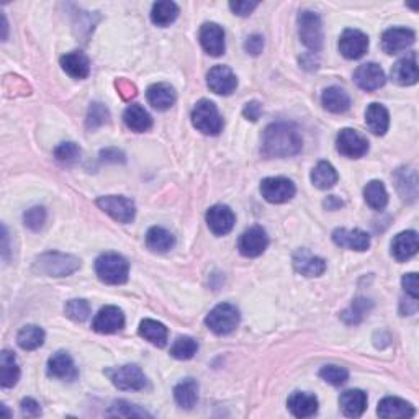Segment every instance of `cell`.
Returning a JSON list of instances; mask_svg holds the SVG:
<instances>
[{
	"instance_id": "cell-1",
	"label": "cell",
	"mask_w": 419,
	"mask_h": 419,
	"mask_svg": "<svg viewBox=\"0 0 419 419\" xmlns=\"http://www.w3.org/2000/svg\"><path fill=\"white\" fill-rule=\"evenodd\" d=\"M303 148V138L299 128L291 123L269 125L262 136V156L290 157Z\"/></svg>"
},
{
	"instance_id": "cell-2",
	"label": "cell",
	"mask_w": 419,
	"mask_h": 419,
	"mask_svg": "<svg viewBox=\"0 0 419 419\" xmlns=\"http://www.w3.org/2000/svg\"><path fill=\"white\" fill-rule=\"evenodd\" d=\"M81 267V259L63 252H45L33 264V270L48 277H68Z\"/></svg>"
},
{
	"instance_id": "cell-3",
	"label": "cell",
	"mask_w": 419,
	"mask_h": 419,
	"mask_svg": "<svg viewBox=\"0 0 419 419\" xmlns=\"http://www.w3.org/2000/svg\"><path fill=\"white\" fill-rule=\"evenodd\" d=\"M95 272L103 284L121 285L128 280L130 266L123 256L105 252L95 261Z\"/></svg>"
},
{
	"instance_id": "cell-4",
	"label": "cell",
	"mask_w": 419,
	"mask_h": 419,
	"mask_svg": "<svg viewBox=\"0 0 419 419\" xmlns=\"http://www.w3.org/2000/svg\"><path fill=\"white\" fill-rule=\"evenodd\" d=\"M192 123L203 135H219L223 130V118L219 115L217 105L210 100L198 102L192 110Z\"/></svg>"
},
{
	"instance_id": "cell-5",
	"label": "cell",
	"mask_w": 419,
	"mask_h": 419,
	"mask_svg": "<svg viewBox=\"0 0 419 419\" xmlns=\"http://www.w3.org/2000/svg\"><path fill=\"white\" fill-rule=\"evenodd\" d=\"M205 323L212 333L218 336H226L238 328L239 311L234 305L222 303V305H217L207 314Z\"/></svg>"
},
{
	"instance_id": "cell-6",
	"label": "cell",
	"mask_w": 419,
	"mask_h": 419,
	"mask_svg": "<svg viewBox=\"0 0 419 419\" xmlns=\"http://www.w3.org/2000/svg\"><path fill=\"white\" fill-rule=\"evenodd\" d=\"M299 33L301 43L311 51H319L323 46V24L318 14L303 10L299 15Z\"/></svg>"
},
{
	"instance_id": "cell-7",
	"label": "cell",
	"mask_w": 419,
	"mask_h": 419,
	"mask_svg": "<svg viewBox=\"0 0 419 419\" xmlns=\"http://www.w3.org/2000/svg\"><path fill=\"white\" fill-rule=\"evenodd\" d=\"M97 207L103 210L105 213H108L113 219H117L118 223H131L135 219L136 207L135 202L130 200L126 197H117V195H108L97 198Z\"/></svg>"
},
{
	"instance_id": "cell-8",
	"label": "cell",
	"mask_w": 419,
	"mask_h": 419,
	"mask_svg": "<svg viewBox=\"0 0 419 419\" xmlns=\"http://www.w3.org/2000/svg\"><path fill=\"white\" fill-rule=\"evenodd\" d=\"M295 184L286 177H267L261 182V194L269 203H285L295 197Z\"/></svg>"
},
{
	"instance_id": "cell-9",
	"label": "cell",
	"mask_w": 419,
	"mask_h": 419,
	"mask_svg": "<svg viewBox=\"0 0 419 419\" xmlns=\"http://www.w3.org/2000/svg\"><path fill=\"white\" fill-rule=\"evenodd\" d=\"M336 148L346 157L359 159L367 154L368 141L362 135L357 133L356 130L344 128L339 131L338 138H336Z\"/></svg>"
},
{
	"instance_id": "cell-10",
	"label": "cell",
	"mask_w": 419,
	"mask_h": 419,
	"mask_svg": "<svg viewBox=\"0 0 419 419\" xmlns=\"http://www.w3.org/2000/svg\"><path fill=\"white\" fill-rule=\"evenodd\" d=\"M269 246V236L266 229H262L261 226H252V228L246 229L241 234L238 249L244 257H257L261 256Z\"/></svg>"
},
{
	"instance_id": "cell-11",
	"label": "cell",
	"mask_w": 419,
	"mask_h": 419,
	"mask_svg": "<svg viewBox=\"0 0 419 419\" xmlns=\"http://www.w3.org/2000/svg\"><path fill=\"white\" fill-rule=\"evenodd\" d=\"M110 380L120 390H143L146 387V377L138 366H123L108 371Z\"/></svg>"
},
{
	"instance_id": "cell-12",
	"label": "cell",
	"mask_w": 419,
	"mask_h": 419,
	"mask_svg": "<svg viewBox=\"0 0 419 419\" xmlns=\"http://www.w3.org/2000/svg\"><path fill=\"white\" fill-rule=\"evenodd\" d=\"M368 49V36L361 30L347 29L341 35L339 51L346 59H361Z\"/></svg>"
},
{
	"instance_id": "cell-13",
	"label": "cell",
	"mask_w": 419,
	"mask_h": 419,
	"mask_svg": "<svg viewBox=\"0 0 419 419\" xmlns=\"http://www.w3.org/2000/svg\"><path fill=\"white\" fill-rule=\"evenodd\" d=\"M208 87L218 95H231L238 87V77L226 66H214L207 74Z\"/></svg>"
},
{
	"instance_id": "cell-14",
	"label": "cell",
	"mask_w": 419,
	"mask_h": 419,
	"mask_svg": "<svg viewBox=\"0 0 419 419\" xmlns=\"http://www.w3.org/2000/svg\"><path fill=\"white\" fill-rule=\"evenodd\" d=\"M125 326V314L118 306H105L93 318L92 328L100 334H113Z\"/></svg>"
},
{
	"instance_id": "cell-15",
	"label": "cell",
	"mask_w": 419,
	"mask_h": 419,
	"mask_svg": "<svg viewBox=\"0 0 419 419\" xmlns=\"http://www.w3.org/2000/svg\"><path fill=\"white\" fill-rule=\"evenodd\" d=\"M354 81L362 90L373 92V90H377V89H380V87L385 86L387 77H385L383 69L380 68L378 64L367 63V64L359 66V68L356 69Z\"/></svg>"
},
{
	"instance_id": "cell-16",
	"label": "cell",
	"mask_w": 419,
	"mask_h": 419,
	"mask_svg": "<svg viewBox=\"0 0 419 419\" xmlns=\"http://www.w3.org/2000/svg\"><path fill=\"white\" fill-rule=\"evenodd\" d=\"M416 40L415 31L410 29H390L383 33L382 36V48L387 54H396L401 51H406Z\"/></svg>"
},
{
	"instance_id": "cell-17",
	"label": "cell",
	"mask_w": 419,
	"mask_h": 419,
	"mask_svg": "<svg viewBox=\"0 0 419 419\" xmlns=\"http://www.w3.org/2000/svg\"><path fill=\"white\" fill-rule=\"evenodd\" d=\"M236 217L233 210L226 205H214L207 212V224L210 231L217 236H224L233 229Z\"/></svg>"
},
{
	"instance_id": "cell-18",
	"label": "cell",
	"mask_w": 419,
	"mask_h": 419,
	"mask_svg": "<svg viewBox=\"0 0 419 419\" xmlns=\"http://www.w3.org/2000/svg\"><path fill=\"white\" fill-rule=\"evenodd\" d=\"M48 373L54 378L66 380V382H74L79 377L76 363L68 352H56L49 357L48 361Z\"/></svg>"
},
{
	"instance_id": "cell-19",
	"label": "cell",
	"mask_w": 419,
	"mask_h": 419,
	"mask_svg": "<svg viewBox=\"0 0 419 419\" xmlns=\"http://www.w3.org/2000/svg\"><path fill=\"white\" fill-rule=\"evenodd\" d=\"M294 267L305 277H319L326 272V261L323 257L313 256L308 249H299L294 254Z\"/></svg>"
},
{
	"instance_id": "cell-20",
	"label": "cell",
	"mask_w": 419,
	"mask_h": 419,
	"mask_svg": "<svg viewBox=\"0 0 419 419\" xmlns=\"http://www.w3.org/2000/svg\"><path fill=\"white\" fill-rule=\"evenodd\" d=\"M333 241L341 247L351 251H367L371 247V236L362 229L338 228L333 233Z\"/></svg>"
},
{
	"instance_id": "cell-21",
	"label": "cell",
	"mask_w": 419,
	"mask_h": 419,
	"mask_svg": "<svg viewBox=\"0 0 419 419\" xmlns=\"http://www.w3.org/2000/svg\"><path fill=\"white\" fill-rule=\"evenodd\" d=\"M200 43L210 56H222L224 53V31L218 24H203L200 29Z\"/></svg>"
},
{
	"instance_id": "cell-22",
	"label": "cell",
	"mask_w": 419,
	"mask_h": 419,
	"mask_svg": "<svg viewBox=\"0 0 419 419\" xmlns=\"http://www.w3.org/2000/svg\"><path fill=\"white\" fill-rule=\"evenodd\" d=\"M418 247L419 241L416 231H403L391 241V256L398 262H405L416 254Z\"/></svg>"
},
{
	"instance_id": "cell-23",
	"label": "cell",
	"mask_w": 419,
	"mask_h": 419,
	"mask_svg": "<svg viewBox=\"0 0 419 419\" xmlns=\"http://www.w3.org/2000/svg\"><path fill=\"white\" fill-rule=\"evenodd\" d=\"M391 79L398 86H413L418 82V58L416 53H410L406 58H401L391 68Z\"/></svg>"
},
{
	"instance_id": "cell-24",
	"label": "cell",
	"mask_w": 419,
	"mask_h": 419,
	"mask_svg": "<svg viewBox=\"0 0 419 419\" xmlns=\"http://www.w3.org/2000/svg\"><path fill=\"white\" fill-rule=\"evenodd\" d=\"M289 410L295 418H311L318 413V398L305 391H295L289 396Z\"/></svg>"
},
{
	"instance_id": "cell-25",
	"label": "cell",
	"mask_w": 419,
	"mask_h": 419,
	"mask_svg": "<svg viewBox=\"0 0 419 419\" xmlns=\"http://www.w3.org/2000/svg\"><path fill=\"white\" fill-rule=\"evenodd\" d=\"M378 416L383 419H408L415 416V408L405 400L395 398V396H387L378 403Z\"/></svg>"
},
{
	"instance_id": "cell-26",
	"label": "cell",
	"mask_w": 419,
	"mask_h": 419,
	"mask_svg": "<svg viewBox=\"0 0 419 419\" xmlns=\"http://www.w3.org/2000/svg\"><path fill=\"white\" fill-rule=\"evenodd\" d=\"M61 68L74 79H86L90 74V61L82 51H73L61 58Z\"/></svg>"
},
{
	"instance_id": "cell-27",
	"label": "cell",
	"mask_w": 419,
	"mask_h": 419,
	"mask_svg": "<svg viewBox=\"0 0 419 419\" xmlns=\"http://www.w3.org/2000/svg\"><path fill=\"white\" fill-rule=\"evenodd\" d=\"M148 102L152 108L159 110V112H164V110H169L177 100V95L172 87L169 84H164V82H159V84H152L146 92Z\"/></svg>"
},
{
	"instance_id": "cell-28",
	"label": "cell",
	"mask_w": 419,
	"mask_h": 419,
	"mask_svg": "<svg viewBox=\"0 0 419 419\" xmlns=\"http://www.w3.org/2000/svg\"><path fill=\"white\" fill-rule=\"evenodd\" d=\"M339 405L347 418H361L367 410V395L362 390H347L341 395Z\"/></svg>"
},
{
	"instance_id": "cell-29",
	"label": "cell",
	"mask_w": 419,
	"mask_h": 419,
	"mask_svg": "<svg viewBox=\"0 0 419 419\" xmlns=\"http://www.w3.org/2000/svg\"><path fill=\"white\" fill-rule=\"evenodd\" d=\"M366 123L373 135L383 136L390 126L388 110L380 103H371L366 110Z\"/></svg>"
},
{
	"instance_id": "cell-30",
	"label": "cell",
	"mask_w": 419,
	"mask_h": 419,
	"mask_svg": "<svg viewBox=\"0 0 419 419\" xmlns=\"http://www.w3.org/2000/svg\"><path fill=\"white\" fill-rule=\"evenodd\" d=\"M20 378V367L16 363L14 352L2 351L0 354V385L4 388H12Z\"/></svg>"
},
{
	"instance_id": "cell-31",
	"label": "cell",
	"mask_w": 419,
	"mask_h": 419,
	"mask_svg": "<svg viewBox=\"0 0 419 419\" xmlns=\"http://www.w3.org/2000/svg\"><path fill=\"white\" fill-rule=\"evenodd\" d=\"M125 125L128 126L131 131H136V133H145L152 126V118L151 115L146 112L141 105H130L128 108L125 110L123 113Z\"/></svg>"
},
{
	"instance_id": "cell-32",
	"label": "cell",
	"mask_w": 419,
	"mask_h": 419,
	"mask_svg": "<svg viewBox=\"0 0 419 419\" xmlns=\"http://www.w3.org/2000/svg\"><path fill=\"white\" fill-rule=\"evenodd\" d=\"M323 107L331 113H344L351 108V97L341 87H328L321 97Z\"/></svg>"
},
{
	"instance_id": "cell-33",
	"label": "cell",
	"mask_w": 419,
	"mask_h": 419,
	"mask_svg": "<svg viewBox=\"0 0 419 419\" xmlns=\"http://www.w3.org/2000/svg\"><path fill=\"white\" fill-rule=\"evenodd\" d=\"M140 336L152 346L164 347L167 344L169 331L162 323L154 321V319H143L140 324Z\"/></svg>"
},
{
	"instance_id": "cell-34",
	"label": "cell",
	"mask_w": 419,
	"mask_h": 419,
	"mask_svg": "<svg viewBox=\"0 0 419 419\" xmlns=\"http://www.w3.org/2000/svg\"><path fill=\"white\" fill-rule=\"evenodd\" d=\"M175 244L174 234L161 226H152L146 234V246L152 252H167Z\"/></svg>"
},
{
	"instance_id": "cell-35",
	"label": "cell",
	"mask_w": 419,
	"mask_h": 419,
	"mask_svg": "<svg viewBox=\"0 0 419 419\" xmlns=\"http://www.w3.org/2000/svg\"><path fill=\"white\" fill-rule=\"evenodd\" d=\"M175 403L184 410H192L198 401V383L194 378H185L174 388Z\"/></svg>"
},
{
	"instance_id": "cell-36",
	"label": "cell",
	"mask_w": 419,
	"mask_h": 419,
	"mask_svg": "<svg viewBox=\"0 0 419 419\" xmlns=\"http://www.w3.org/2000/svg\"><path fill=\"white\" fill-rule=\"evenodd\" d=\"M395 182L396 189H398L400 195L405 198V200L413 202L418 197V175L415 169H400L398 172L395 174Z\"/></svg>"
},
{
	"instance_id": "cell-37",
	"label": "cell",
	"mask_w": 419,
	"mask_h": 419,
	"mask_svg": "<svg viewBox=\"0 0 419 419\" xmlns=\"http://www.w3.org/2000/svg\"><path fill=\"white\" fill-rule=\"evenodd\" d=\"M338 170L334 169V165L326 161H321L316 164V167L313 169L311 172V182L314 187L321 190H328L331 187H334L338 184Z\"/></svg>"
},
{
	"instance_id": "cell-38",
	"label": "cell",
	"mask_w": 419,
	"mask_h": 419,
	"mask_svg": "<svg viewBox=\"0 0 419 419\" xmlns=\"http://www.w3.org/2000/svg\"><path fill=\"white\" fill-rule=\"evenodd\" d=\"M179 16V7L177 4L170 2V0H162V2H156L152 5L151 10V20L154 25L157 26H167L174 24Z\"/></svg>"
},
{
	"instance_id": "cell-39",
	"label": "cell",
	"mask_w": 419,
	"mask_h": 419,
	"mask_svg": "<svg viewBox=\"0 0 419 419\" xmlns=\"http://www.w3.org/2000/svg\"><path fill=\"white\" fill-rule=\"evenodd\" d=\"M16 343L24 351H35L45 343V331L35 324H29V326L20 329Z\"/></svg>"
},
{
	"instance_id": "cell-40",
	"label": "cell",
	"mask_w": 419,
	"mask_h": 419,
	"mask_svg": "<svg viewBox=\"0 0 419 419\" xmlns=\"http://www.w3.org/2000/svg\"><path fill=\"white\" fill-rule=\"evenodd\" d=\"M363 197H366L367 205L373 210H383L388 203L387 189H385L383 182L380 180L368 182L366 189H363Z\"/></svg>"
},
{
	"instance_id": "cell-41",
	"label": "cell",
	"mask_w": 419,
	"mask_h": 419,
	"mask_svg": "<svg viewBox=\"0 0 419 419\" xmlns=\"http://www.w3.org/2000/svg\"><path fill=\"white\" fill-rule=\"evenodd\" d=\"M198 344L194 338L190 336H180L175 339V343L170 347V356L175 357L179 361H189L197 354Z\"/></svg>"
},
{
	"instance_id": "cell-42",
	"label": "cell",
	"mask_w": 419,
	"mask_h": 419,
	"mask_svg": "<svg viewBox=\"0 0 419 419\" xmlns=\"http://www.w3.org/2000/svg\"><path fill=\"white\" fill-rule=\"evenodd\" d=\"M108 416H118V418H150L151 415L148 411L143 410V408L136 406L133 403H128L125 400H118L110 406L107 413Z\"/></svg>"
},
{
	"instance_id": "cell-43",
	"label": "cell",
	"mask_w": 419,
	"mask_h": 419,
	"mask_svg": "<svg viewBox=\"0 0 419 419\" xmlns=\"http://www.w3.org/2000/svg\"><path fill=\"white\" fill-rule=\"evenodd\" d=\"M372 308V303L366 299H356L354 303L349 306V310L343 313V319L347 324H357L361 323L363 316L368 313Z\"/></svg>"
},
{
	"instance_id": "cell-44",
	"label": "cell",
	"mask_w": 419,
	"mask_h": 419,
	"mask_svg": "<svg viewBox=\"0 0 419 419\" xmlns=\"http://www.w3.org/2000/svg\"><path fill=\"white\" fill-rule=\"evenodd\" d=\"M108 120H110V112L103 103H98V102L90 103L89 113H87V121H86L87 128L95 130L98 128V126L108 123Z\"/></svg>"
},
{
	"instance_id": "cell-45",
	"label": "cell",
	"mask_w": 419,
	"mask_h": 419,
	"mask_svg": "<svg viewBox=\"0 0 419 419\" xmlns=\"http://www.w3.org/2000/svg\"><path fill=\"white\" fill-rule=\"evenodd\" d=\"M64 313L73 321L82 323L90 316V305L86 300H71L66 303Z\"/></svg>"
},
{
	"instance_id": "cell-46",
	"label": "cell",
	"mask_w": 419,
	"mask_h": 419,
	"mask_svg": "<svg viewBox=\"0 0 419 419\" xmlns=\"http://www.w3.org/2000/svg\"><path fill=\"white\" fill-rule=\"evenodd\" d=\"M319 377H321L324 382L334 385V387H341V385H344L347 382V378H349V372H347L344 367L324 366L321 371H319Z\"/></svg>"
},
{
	"instance_id": "cell-47",
	"label": "cell",
	"mask_w": 419,
	"mask_h": 419,
	"mask_svg": "<svg viewBox=\"0 0 419 419\" xmlns=\"http://www.w3.org/2000/svg\"><path fill=\"white\" fill-rule=\"evenodd\" d=\"M81 156V148L76 143H61V145L54 150V157L63 164H73Z\"/></svg>"
},
{
	"instance_id": "cell-48",
	"label": "cell",
	"mask_w": 419,
	"mask_h": 419,
	"mask_svg": "<svg viewBox=\"0 0 419 419\" xmlns=\"http://www.w3.org/2000/svg\"><path fill=\"white\" fill-rule=\"evenodd\" d=\"M24 222L26 228H30L31 231L41 229L43 224L46 222V210L43 207H33L30 210H26Z\"/></svg>"
},
{
	"instance_id": "cell-49",
	"label": "cell",
	"mask_w": 419,
	"mask_h": 419,
	"mask_svg": "<svg viewBox=\"0 0 419 419\" xmlns=\"http://www.w3.org/2000/svg\"><path fill=\"white\" fill-rule=\"evenodd\" d=\"M244 49L251 56H259L264 49V38L261 35H251L244 41Z\"/></svg>"
},
{
	"instance_id": "cell-50",
	"label": "cell",
	"mask_w": 419,
	"mask_h": 419,
	"mask_svg": "<svg viewBox=\"0 0 419 419\" xmlns=\"http://www.w3.org/2000/svg\"><path fill=\"white\" fill-rule=\"evenodd\" d=\"M401 284H403V289L408 295L411 296L413 300H418L419 296V285H418V275L416 274H406L403 279H401Z\"/></svg>"
},
{
	"instance_id": "cell-51",
	"label": "cell",
	"mask_w": 419,
	"mask_h": 419,
	"mask_svg": "<svg viewBox=\"0 0 419 419\" xmlns=\"http://www.w3.org/2000/svg\"><path fill=\"white\" fill-rule=\"evenodd\" d=\"M242 115H244V118H247L249 121H257L262 115V105L257 100L247 102L244 105V108H242Z\"/></svg>"
},
{
	"instance_id": "cell-52",
	"label": "cell",
	"mask_w": 419,
	"mask_h": 419,
	"mask_svg": "<svg viewBox=\"0 0 419 419\" xmlns=\"http://www.w3.org/2000/svg\"><path fill=\"white\" fill-rule=\"evenodd\" d=\"M257 2H231L229 9L233 10V14L239 16H247L251 15L257 9Z\"/></svg>"
},
{
	"instance_id": "cell-53",
	"label": "cell",
	"mask_w": 419,
	"mask_h": 419,
	"mask_svg": "<svg viewBox=\"0 0 419 419\" xmlns=\"http://www.w3.org/2000/svg\"><path fill=\"white\" fill-rule=\"evenodd\" d=\"M21 413L26 418H38L41 415V408L33 398H25L21 400Z\"/></svg>"
},
{
	"instance_id": "cell-54",
	"label": "cell",
	"mask_w": 419,
	"mask_h": 419,
	"mask_svg": "<svg viewBox=\"0 0 419 419\" xmlns=\"http://www.w3.org/2000/svg\"><path fill=\"white\" fill-rule=\"evenodd\" d=\"M117 89H118V92L121 93V97L126 98V100H128V98H131V97H135V95H136L135 86L131 84V82L125 81V79L117 81Z\"/></svg>"
},
{
	"instance_id": "cell-55",
	"label": "cell",
	"mask_w": 419,
	"mask_h": 419,
	"mask_svg": "<svg viewBox=\"0 0 419 419\" xmlns=\"http://www.w3.org/2000/svg\"><path fill=\"white\" fill-rule=\"evenodd\" d=\"M100 156L105 162H123L125 161V154L118 150H113V148H108V150L102 151Z\"/></svg>"
},
{
	"instance_id": "cell-56",
	"label": "cell",
	"mask_w": 419,
	"mask_h": 419,
	"mask_svg": "<svg viewBox=\"0 0 419 419\" xmlns=\"http://www.w3.org/2000/svg\"><path fill=\"white\" fill-rule=\"evenodd\" d=\"M324 205H326L329 210H336V208H339V207H343L344 203L339 200V198H336L334 195H331L326 202H324Z\"/></svg>"
},
{
	"instance_id": "cell-57",
	"label": "cell",
	"mask_w": 419,
	"mask_h": 419,
	"mask_svg": "<svg viewBox=\"0 0 419 419\" xmlns=\"http://www.w3.org/2000/svg\"><path fill=\"white\" fill-rule=\"evenodd\" d=\"M2 231H4V234H2V239H4V247H2V252H4V257H7V254H9V244H7V228H2Z\"/></svg>"
}]
</instances>
